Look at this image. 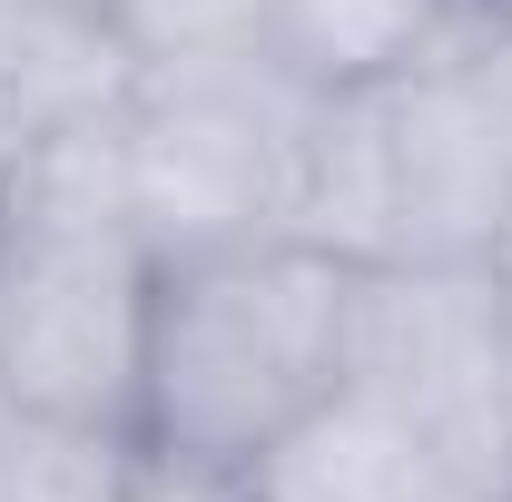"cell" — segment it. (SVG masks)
Segmentation results:
<instances>
[{"label": "cell", "instance_id": "11", "mask_svg": "<svg viewBox=\"0 0 512 502\" xmlns=\"http://www.w3.org/2000/svg\"><path fill=\"white\" fill-rule=\"evenodd\" d=\"M453 40L493 69V89L512 99V0H463V30H453Z\"/></svg>", "mask_w": 512, "mask_h": 502}, {"label": "cell", "instance_id": "12", "mask_svg": "<svg viewBox=\"0 0 512 502\" xmlns=\"http://www.w3.org/2000/svg\"><path fill=\"white\" fill-rule=\"evenodd\" d=\"M483 266H493V286H503V315H512V227L493 237V256H483Z\"/></svg>", "mask_w": 512, "mask_h": 502}, {"label": "cell", "instance_id": "3", "mask_svg": "<svg viewBox=\"0 0 512 502\" xmlns=\"http://www.w3.org/2000/svg\"><path fill=\"white\" fill-rule=\"evenodd\" d=\"M119 128H128V207H138V237L158 266L296 237L316 89H296L276 60L138 79Z\"/></svg>", "mask_w": 512, "mask_h": 502}, {"label": "cell", "instance_id": "10", "mask_svg": "<svg viewBox=\"0 0 512 502\" xmlns=\"http://www.w3.org/2000/svg\"><path fill=\"white\" fill-rule=\"evenodd\" d=\"M119 50L138 60V79H178V69H227L266 60V10L276 0H99Z\"/></svg>", "mask_w": 512, "mask_h": 502}, {"label": "cell", "instance_id": "7", "mask_svg": "<svg viewBox=\"0 0 512 502\" xmlns=\"http://www.w3.org/2000/svg\"><path fill=\"white\" fill-rule=\"evenodd\" d=\"M128 89L138 60L119 50L99 0H0V148L128 109Z\"/></svg>", "mask_w": 512, "mask_h": 502}, {"label": "cell", "instance_id": "5", "mask_svg": "<svg viewBox=\"0 0 512 502\" xmlns=\"http://www.w3.org/2000/svg\"><path fill=\"white\" fill-rule=\"evenodd\" d=\"M384 148V266H483L512 227V99L463 40L375 89Z\"/></svg>", "mask_w": 512, "mask_h": 502}, {"label": "cell", "instance_id": "4", "mask_svg": "<svg viewBox=\"0 0 512 502\" xmlns=\"http://www.w3.org/2000/svg\"><path fill=\"white\" fill-rule=\"evenodd\" d=\"M345 384L414 414L483 493L512 502V315L493 266H355Z\"/></svg>", "mask_w": 512, "mask_h": 502}, {"label": "cell", "instance_id": "2", "mask_svg": "<svg viewBox=\"0 0 512 502\" xmlns=\"http://www.w3.org/2000/svg\"><path fill=\"white\" fill-rule=\"evenodd\" d=\"M345 306H355V266L306 237L158 266L138 443L197 473H247L296 414H316L345 384Z\"/></svg>", "mask_w": 512, "mask_h": 502}, {"label": "cell", "instance_id": "9", "mask_svg": "<svg viewBox=\"0 0 512 502\" xmlns=\"http://www.w3.org/2000/svg\"><path fill=\"white\" fill-rule=\"evenodd\" d=\"M128 483H138V434L0 404V502H128Z\"/></svg>", "mask_w": 512, "mask_h": 502}, {"label": "cell", "instance_id": "6", "mask_svg": "<svg viewBox=\"0 0 512 502\" xmlns=\"http://www.w3.org/2000/svg\"><path fill=\"white\" fill-rule=\"evenodd\" d=\"M237 483L247 502H503L365 384H335L316 414H296Z\"/></svg>", "mask_w": 512, "mask_h": 502}, {"label": "cell", "instance_id": "1", "mask_svg": "<svg viewBox=\"0 0 512 502\" xmlns=\"http://www.w3.org/2000/svg\"><path fill=\"white\" fill-rule=\"evenodd\" d=\"M158 256L128 207L119 109L0 148V404L138 434Z\"/></svg>", "mask_w": 512, "mask_h": 502}, {"label": "cell", "instance_id": "8", "mask_svg": "<svg viewBox=\"0 0 512 502\" xmlns=\"http://www.w3.org/2000/svg\"><path fill=\"white\" fill-rule=\"evenodd\" d=\"M463 30V0H276L266 10V60L296 89H384L414 60H434Z\"/></svg>", "mask_w": 512, "mask_h": 502}]
</instances>
